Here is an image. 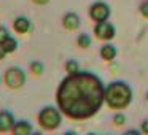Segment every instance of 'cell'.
Masks as SVG:
<instances>
[{
	"label": "cell",
	"mask_w": 148,
	"mask_h": 135,
	"mask_svg": "<svg viewBox=\"0 0 148 135\" xmlns=\"http://www.w3.org/2000/svg\"><path fill=\"white\" fill-rule=\"evenodd\" d=\"M37 121H38V125L43 130L48 132L56 130L62 124V113L59 111L58 106H45V108L40 110Z\"/></svg>",
	"instance_id": "3957f363"
},
{
	"label": "cell",
	"mask_w": 148,
	"mask_h": 135,
	"mask_svg": "<svg viewBox=\"0 0 148 135\" xmlns=\"http://www.w3.org/2000/svg\"><path fill=\"white\" fill-rule=\"evenodd\" d=\"M88 135H97V134H88Z\"/></svg>",
	"instance_id": "cb8c5ba5"
},
{
	"label": "cell",
	"mask_w": 148,
	"mask_h": 135,
	"mask_svg": "<svg viewBox=\"0 0 148 135\" xmlns=\"http://www.w3.org/2000/svg\"><path fill=\"white\" fill-rule=\"evenodd\" d=\"M7 56V51H5V48H3V45H0V61Z\"/></svg>",
	"instance_id": "44dd1931"
},
{
	"label": "cell",
	"mask_w": 148,
	"mask_h": 135,
	"mask_svg": "<svg viewBox=\"0 0 148 135\" xmlns=\"http://www.w3.org/2000/svg\"><path fill=\"white\" fill-rule=\"evenodd\" d=\"M126 122V116L123 115V113H116L115 116H113V124L115 125H123Z\"/></svg>",
	"instance_id": "2e32d148"
},
{
	"label": "cell",
	"mask_w": 148,
	"mask_h": 135,
	"mask_svg": "<svg viewBox=\"0 0 148 135\" xmlns=\"http://www.w3.org/2000/svg\"><path fill=\"white\" fill-rule=\"evenodd\" d=\"M30 70H32L34 75H37V76H40V75L43 73V70H45V65L42 64V62H32L30 64Z\"/></svg>",
	"instance_id": "9a60e30c"
},
{
	"label": "cell",
	"mask_w": 148,
	"mask_h": 135,
	"mask_svg": "<svg viewBox=\"0 0 148 135\" xmlns=\"http://www.w3.org/2000/svg\"><path fill=\"white\" fill-rule=\"evenodd\" d=\"M34 3H37V5H46L49 2V0H32Z\"/></svg>",
	"instance_id": "7402d4cb"
},
{
	"label": "cell",
	"mask_w": 148,
	"mask_h": 135,
	"mask_svg": "<svg viewBox=\"0 0 148 135\" xmlns=\"http://www.w3.org/2000/svg\"><path fill=\"white\" fill-rule=\"evenodd\" d=\"M14 116L8 110H2L0 111V132H8L13 129L14 125Z\"/></svg>",
	"instance_id": "ba28073f"
},
{
	"label": "cell",
	"mask_w": 148,
	"mask_h": 135,
	"mask_svg": "<svg viewBox=\"0 0 148 135\" xmlns=\"http://www.w3.org/2000/svg\"><path fill=\"white\" fill-rule=\"evenodd\" d=\"M99 54H100V57H102L103 61L112 62L113 59L116 57L118 51H116V46H115V45H112V43H105V45H102V46H100Z\"/></svg>",
	"instance_id": "8fae6325"
},
{
	"label": "cell",
	"mask_w": 148,
	"mask_h": 135,
	"mask_svg": "<svg viewBox=\"0 0 148 135\" xmlns=\"http://www.w3.org/2000/svg\"><path fill=\"white\" fill-rule=\"evenodd\" d=\"M62 26H64L67 30L73 32V30H77L78 27L81 26V19H80V16H78L77 13L69 11V13H65L64 18H62Z\"/></svg>",
	"instance_id": "52a82bcc"
},
{
	"label": "cell",
	"mask_w": 148,
	"mask_h": 135,
	"mask_svg": "<svg viewBox=\"0 0 148 135\" xmlns=\"http://www.w3.org/2000/svg\"><path fill=\"white\" fill-rule=\"evenodd\" d=\"M10 37V32H8V29L5 26H0V45L5 42V40Z\"/></svg>",
	"instance_id": "e0dca14e"
},
{
	"label": "cell",
	"mask_w": 148,
	"mask_h": 135,
	"mask_svg": "<svg viewBox=\"0 0 148 135\" xmlns=\"http://www.w3.org/2000/svg\"><path fill=\"white\" fill-rule=\"evenodd\" d=\"M56 103L59 111L73 121L89 119L105 103V84L91 72L67 75L58 86Z\"/></svg>",
	"instance_id": "6da1fadb"
},
{
	"label": "cell",
	"mask_w": 148,
	"mask_h": 135,
	"mask_svg": "<svg viewBox=\"0 0 148 135\" xmlns=\"http://www.w3.org/2000/svg\"><path fill=\"white\" fill-rule=\"evenodd\" d=\"M13 29H14V32H18V33H27L32 29V24H30L29 18L18 16L16 19L13 21Z\"/></svg>",
	"instance_id": "30bf717a"
},
{
	"label": "cell",
	"mask_w": 148,
	"mask_h": 135,
	"mask_svg": "<svg viewBox=\"0 0 148 135\" xmlns=\"http://www.w3.org/2000/svg\"><path fill=\"white\" fill-rule=\"evenodd\" d=\"M77 45L80 46V48H83V49L89 48L91 46V37L88 35V33H80L78 38H77Z\"/></svg>",
	"instance_id": "4fadbf2b"
},
{
	"label": "cell",
	"mask_w": 148,
	"mask_h": 135,
	"mask_svg": "<svg viewBox=\"0 0 148 135\" xmlns=\"http://www.w3.org/2000/svg\"><path fill=\"white\" fill-rule=\"evenodd\" d=\"M65 72H67L69 75L80 72V65H78V62H77V61H73V59L67 61V62H65Z\"/></svg>",
	"instance_id": "5bb4252c"
},
{
	"label": "cell",
	"mask_w": 148,
	"mask_h": 135,
	"mask_svg": "<svg viewBox=\"0 0 148 135\" xmlns=\"http://www.w3.org/2000/svg\"><path fill=\"white\" fill-rule=\"evenodd\" d=\"M3 81L10 89H19L26 84V72L21 67H10L3 73Z\"/></svg>",
	"instance_id": "277c9868"
},
{
	"label": "cell",
	"mask_w": 148,
	"mask_h": 135,
	"mask_svg": "<svg viewBox=\"0 0 148 135\" xmlns=\"http://www.w3.org/2000/svg\"><path fill=\"white\" fill-rule=\"evenodd\" d=\"M94 35H96V38H99V40L110 42V40L116 35L115 26H113L112 22H108V21L96 22V26H94Z\"/></svg>",
	"instance_id": "8992f818"
},
{
	"label": "cell",
	"mask_w": 148,
	"mask_h": 135,
	"mask_svg": "<svg viewBox=\"0 0 148 135\" xmlns=\"http://www.w3.org/2000/svg\"><path fill=\"white\" fill-rule=\"evenodd\" d=\"M140 132L143 135H148V119H145L143 122H142V125H140Z\"/></svg>",
	"instance_id": "d6986e66"
},
{
	"label": "cell",
	"mask_w": 148,
	"mask_h": 135,
	"mask_svg": "<svg viewBox=\"0 0 148 135\" xmlns=\"http://www.w3.org/2000/svg\"><path fill=\"white\" fill-rule=\"evenodd\" d=\"M132 102V89L124 81H113L105 86V103L112 110H124Z\"/></svg>",
	"instance_id": "7a4b0ae2"
},
{
	"label": "cell",
	"mask_w": 148,
	"mask_h": 135,
	"mask_svg": "<svg viewBox=\"0 0 148 135\" xmlns=\"http://www.w3.org/2000/svg\"><path fill=\"white\" fill-rule=\"evenodd\" d=\"M110 14H112V8L108 3L102 2V0H97L89 7V18L94 22H103V21H108Z\"/></svg>",
	"instance_id": "5b68a950"
},
{
	"label": "cell",
	"mask_w": 148,
	"mask_h": 135,
	"mask_svg": "<svg viewBox=\"0 0 148 135\" xmlns=\"http://www.w3.org/2000/svg\"><path fill=\"white\" fill-rule=\"evenodd\" d=\"M0 81H2V80H0Z\"/></svg>",
	"instance_id": "484cf974"
},
{
	"label": "cell",
	"mask_w": 148,
	"mask_h": 135,
	"mask_svg": "<svg viewBox=\"0 0 148 135\" xmlns=\"http://www.w3.org/2000/svg\"><path fill=\"white\" fill-rule=\"evenodd\" d=\"M123 135H142L138 130H135V129H131V130H127V132H124Z\"/></svg>",
	"instance_id": "ffe728a7"
},
{
	"label": "cell",
	"mask_w": 148,
	"mask_h": 135,
	"mask_svg": "<svg viewBox=\"0 0 148 135\" xmlns=\"http://www.w3.org/2000/svg\"><path fill=\"white\" fill-rule=\"evenodd\" d=\"M64 135H77V134H75V132H70V130H69V132H65Z\"/></svg>",
	"instance_id": "603a6c76"
},
{
	"label": "cell",
	"mask_w": 148,
	"mask_h": 135,
	"mask_svg": "<svg viewBox=\"0 0 148 135\" xmlns=\"http://www.w3.org/2000/svg\"><path fill=\"white\" fill-rule=\"evenodd\" d=\"M2 45H3L7 54H11V52H14L18 49V42H16V38H14V37H11V35L8 37V38L2 43Z\"/></svg>",
	"instance_id": "7c38bea8"
},
{
	"label": "cell",
	"mask_w": 148,
	"mask_h": 135,
	"mask_svg": "<svg viewBox=\"0 0 148 135\" xmlns=\"http://www.w3.org/2000/svg\"><path fill=\"white\" fill-rule=\"evenodd\" d=\"M32 124L26 119H23V121L14 122L13 129H11V135H32Z\"/></svg>",
	"instance_id": "9c48e42d"
},
{
	"label": "cell",
	"mask_w": 148,
	"mask_h": 135,
	"mask_svg": "<svg viewBox=\"0 0 148 135\" xmlns=\"http://www.w3.org/2000/svg\"><path fill=\"white\" fill-rule=\"evenodd\" d=\"M140 13L143 18H148V2H143V3L140 5Z\"/></svg>",
	"instance_id": "ac0fdd59"
},
{
	"label": "cell",
	"mask_w": 148,
	"mask_h": 135,
	"mask_svg": "<svg viewBox=\"0 0 148 135\" xmlns=\"http://www.w3.org/2000/svg\"><path fill=\"white\" fill-rule=\"evenodd\" d=\"M147 102H148V94H147Z\"/></svg>",
	"instance_id": "d4e9b609"
}]
</instances>
